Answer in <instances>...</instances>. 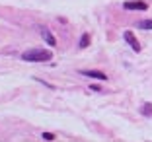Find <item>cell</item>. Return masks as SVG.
Returning <instances> with one entry per match:
<instances>
[{
    "instance_id": "cell-1",
    "label": "cell",
    "mask_w": 152,
    "mask_h": 142,
    "mask_svg": "<svg viewBox=\"0 0 152 142\" xmlns=\"http://www.w3.org/2000/svg\"><path fill=\"white\" fill-rule=\"evenodd\" d=\"M51 57H53V55H51L49 51H45V49H33V51L22 53V58L27 60V62H47V60H51Z\"/></svg>"
},
{
    "instance_id": "cell-2",
    "label": "cell",
    "mask_w": 152,
    "mask_h": 142,
    "mask_svg": "<svg viewBox=\"0 0 152 142\" xmlns=\"http://www.w3.org/2000/svg\"><path fill=\"white\" fill-rule=\"evenodd\" d=\"M123 6H125V10H146L148 8V4L144 0H125Z\"/></svg>"
},
{
    "instance_id": "cell-3",
    "label": "cell",
    "mask_w": 152,
    "mask_h": 142,
    "mask_svg": "<svg viewBox=\"0 0 152 142\" xmlns=\"http://www.w3.org/2000/svg\"><path fill=\"white\" fill-rule=\"evenodd\" d=\"M123 37H125V41L131 45V47H133V51L140 53V43L137 41V37H134V33H133V31H125V33H123Z\"/></svg>"
},
{
    "instance_id": "cell-4",
    "label": "cell",
    "mask_w": 152,
    "mask_h": 142,
    "mask_svg": "<svg viewBox=\"0 0 152 142\" xmlns=\"http://www.w3.org/2000/svg\"><path fill=\"white\" fill-rule=\"evenodd\" d=\"M37 29H39V33H41V37H43L45 41H47V43L51 45V47H55V45H57V39H55L53 37V33H51L49 29H47V27H43V25H39L37 27Z\"/></svg>"
},
{
    "instance_id": "cell-5",
    "label": "cell",
    "mask_w": 152,
    "mask_h": 142,
    "mask_svg": "<svg viewBox=\"0 0 152 142\" xmlns=\"http://www.w3.org/2000/svg\"><path fill=\"white\" fill-rule=\"evenodd\" d=\"M82 76H88V78H96V80H107V74L105 72H99V70H80Z\"/></svg>"
},
{
    "instance_id": "cell-6",
    "label": "cell",
    "mask_w": 152,
    "mask_h": 142,
    "mask_svg": "<svg viewBox=\"0 0 152 142\" xmlns=\"http://www.w3.org/2000/svg\"><path fill=\"white\" fill-rule=\"evenodd\" d=\"M140 115H146V117H152V103H142L140 105Z\"/></svg>"
},
{
    "instance_id": "cell-7",
    "label": "cell",
    "mask_w": 152,
    "mask_h": 142,
    "mask_svg": "<svg viewBox=\"0 0 152 142\" xmlns=\"http://www.w3.org/2000/svg\"><path fill=\"white\" fill-rule=\"evenodd\" d=\"M90 41H92V39H90V35H88V33H84V35L80 37V43H78V47H80V49H86V47L90 45Z\"/></svg>"
},
{
    "instance_id": "cell-8",
    "label": "cell",
    "mask_w": 152,
    "mask_h": 142,
    "mask_svg": "<svg viewBox=\"0 0 152 142\" xmlns=\"http://www.w3.org/2000/svg\"><path fill=\"white\" fill-rule=\"evenodd\" d=\"M137 27H140V29H152V20H142V22H137Z\"/></svg>"
},
{
    "instance_id": "cell-9",
    "label": "cell",
    "mask_w": 152,
    "mask_h": 142,
    "mask_svg": "<svg viewBox=\"0 0 152 142\" xmlns=\"http://www.w3.org/2000/svg\"><path fill=\"white\" fill-rule=\"evenodd\" d=\"M43 138H45V140H53L55 134H53V133H43Z\"/></svg>"
}]
</instances>
